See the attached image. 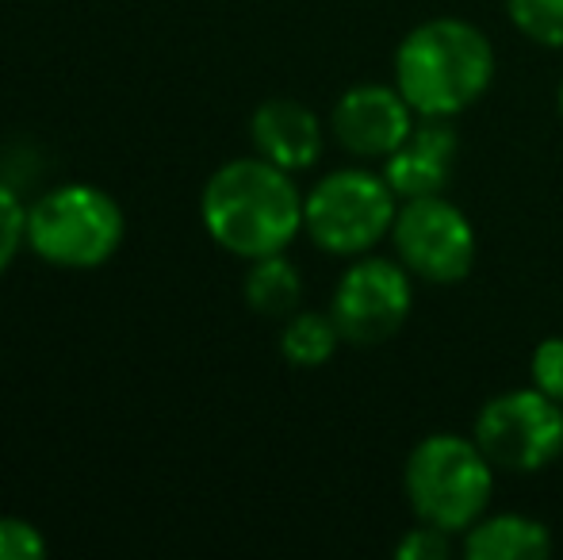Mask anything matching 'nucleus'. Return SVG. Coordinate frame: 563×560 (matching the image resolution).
<instances>
[{
  "instance_id": "obj_7",
  "label": "nucleus",
  "mask_w": 563,
  "mask_h": 560,
  "mask_svg": "<svg viewBox=\"0 0 563 560\" xmlns=\"http://www.w3.org/2000/svg\"><path fill=\"white\" fill-rule=\"evenodd\" d=\"M395 257L410 270V277L426 284H456L475 265V227L464 211L441 193L415 196L399 204L391 223Z\"/></svg>"
},
{
  "instance_id": "obj_6",
  "label": "nucleus",
  "mask_w": 563,
  "mask_h": 560,
  "mask_svg": "<svg viewBox=\"0 0 563 560\" xmlns=\"http://www.w3.org/2000/svg\"><path fill=\"white\" fill-rule=\"evenodd\" d=\"M472 438L495 469L514 476L541 472L563 453V404L541 388L503 392L479 407Z\"/></svg>"
},
{
  "instance_id": "obj_16",
  "label": "nucleus",
  "mask_w": 563,
  "mask_h": 560,
  "mask_svg": "<svg viewBox=\"0 0 563 560\" xmlns=\"http://www.w3.org/2000/svg\"><path fill=\"white\" fill-rule=\"evenodd\" d=\"M23 242H27V208H23L20 193L0 180V277L15 262Z\"/></svg>"
},
{
  "instance_id": "obj_13",
  "label": "nucleus",
  "mask_w": 563,
  "mask_h": 560,
  "mask_svg": "<svg viewBox=\"0 0 563 560\" xmlns=\"http://www.w3.org/2000/svg\"><path fill=\"white\" fill-rule=\"evenodd\" d=\"M245 304L265 319H288L299 311L303 299V277H299L296 262H288L284 254H268L250 262L245 273Z\"/></svg>"
},
{
  "instance_id": "obj_12",
  "label": "nucleus",
  "mask_w": 563,
  "mask_h": 560,
  "mask_svg": "<svg viewBox=\"0 0 563 560\" xmlns=\"http://www.w3.org/2000/svg\"><path fill=\"white\" fill-rule=\"evenodd\" d=\"M552 553V534L529 515H483L464 530L467 560H544Z\"/></svg>"
},
{
  "instance_id": "obj_17",
  "label": "nucleus",
  "mask_w": 563,
  "mask_h": 560,
  "mask_svg": "<svg viewBox=\"0 0 563 560\" xmlns=\"http://www.w3.org/2000/svg\"><path fill=\"white\" fill-rule=\"evenodd\" d=\"M529 376H533V388H541L549 399L563 404V334L544 338L541 345L529 358Z\"/></svg>"
},
{
  "instance_id": "obj_18",
  "label": "nucleus",
  "mask_w": 563,
  "mask_h": 560,
  "mask_svg": "<svg viewBox=\"0 0 563 560\" xmlns=\"http://www.w3.org/2000/svg\"><path fill=\"white\" fill-rule=\"evenodd\" d=\"M46 553V538L27 518L0 515V560H38Z\"/></svg>"
},
{
  "instance_id": "obj_11",
  "label": "nucleus",
  "mask_w": 563,
  "mask_h": 560,
  "mask_svg": "<svg viewBox=\"0 0 563 560\" xmlns=\"http://www.w3.org/2000/svg\"><path fill=\"white\" fill-rule=\"evenodd\" d=\"M250 139L261 157L288 173L311 169L322 154V120L307 105L288 97H273L253 112Z\"/></svg>"
},
{
  "instance_id": "obj_14",
  "label": "nucleus",
  "mask_w": 563,
  "mask_h": 560,
  "mask_svg": "<svg viewBox=\"0 0 563 560\" xmlns=\"http://www.w3.org/2000/svg\"><path fill=\"white\" fill-rule=\"evenodd\" d=\"M338 342H345L330 311H296L284 319L280 353L299 369H319L334 358Z\"/></svg>"
},
{
  "instance_id": "obj_19",
  "label": "nucleus",
  "mask_w": 563,
  "mask_h": 560,
  "mask_svg": "<svg viewBox=\"0 0 563 560\" xmlns=\"http://www.w3.org/2000/svg\"><path fill=\"white\" fill-rule=\"evenodd\" d=\"M449 538L452 534L438 530V526L418 523L410 534H402V541L395 546L399 560H445L449 557Z\"/></svg>"
},
{
  "instance_id": "obj_15",
  "label": "nucleus",
  "mask_w": 563,
  "mask_h": 560,
  "mask_svg": "<svg viewBox=\"0 0 563 560\" xmlns=\"http://www.w3.org/2000/svg\"><path fill=\"white\" fill-rule=\"evenodd\" d=\"M506 12L537 46L563 51V0H506Z\"/></svg>"
},
{
  "instance_id": "obj_5",
  "label": "nucleus",
  "mask_w": 563,
  "mask_h": 560,
  "mask_svg": "<svg viewBox=\"0 0 563 560\" xmlns=\"http://www.w3.org/2000/svg\"><path fill=\"white\" fill-rule=\"evenodd\" d=\"M399 216V196L384 173L345 165L334 169L303 196V231L322 254L361 257L372 254L391 234Z\"/></svg>"
},
{
  "instance_id": "obj_3",
  "label": "nucleus",
  "mask_w": 563,
  "mask_h": 560,
  "mask_svg": "<svg viewBox=\"0 0 563 560\" xmlns=\"http://www.w3.org/2000/svg\"><path fill=\"white\" fill-rule=\"evenodd\" d=\"M402 492L418 523L445 534H464L487 515L495 495V464L487 461L475 438L464 433H430L407 457Z\"/></svg>"
},
{
  "instance_id": "obj_8",
  "label": "nucleus",
  "mask_w": 563,
  "mask_h": 560,
  "mask_svg": "<svg viewBox=\"0 0 563 560\" xmlns=\"http://www.w3.org/2000/svg\"><path fill=\"white\" fill-rule=\"evenodd\" d=\"M410 307H415L410 270L399 257L391 262V257L372 254L353 257L330 299V315L349 345H379L395 338Z\"/></svg>"
},
{
  "instance_id": "obj_4",
  "label": "nucleus",
  "mask_w": 563,
  "mask_h": 560,
  "mask_svg": "<svg viewBox=\"0 0 563 560\" xmlns=\"http://www.w3.org/2000/svg\"><path fill=\"white\" fill-rule=\"evenodd\" d=\"M126 219L115 196L97 185H58L27 208V246L58 270H97L123 246Z\"/></svg>"
},
{
  "instance_id": "obj_9",
  "label": "nucleus",
  "mask_w": 563,
  "mask_h": 560,
  "mask_svg": "<svg viewBox=\"0 0 563 560\" xmlns=\"http://www.w3.org/2000/svg\"><path fill=\"white\" fill-rule=\"evenodd\" d=\"M415 116L418 112L395 85L368 81L341 92L330 112V131H334L338 146L353 157H387L415 131Z\"/></svg>"
},
{
  "instance_id": "obj_1",
  "label": "nucleus",
  "mask_w": 563,
  "mask_h": 560,
  "mask_svg": "<svg viewBox=\"0 0 563 560\" xmlns=\"http://www.w3.org/2000/svg\"><path fill=\"white\" fill-rule=\"evenodd\" d=\"M200 219L216 246L242 262L284 254L303 231V196L288 169L268 157H234L208 177Z\"/></svg>"
},
{
  "instance_id": "obj_10",
  "label": "nucleus",
  "mask_w": 563,
  "mask_h": 560,
  "mask_svg": "<svg viewBox=\"0 0 563 560\" xmlns=\"http://www.w3.org/2000/svg\"><path fill=\"white\" fill-rule=\"evenodd\" d=\"M460 154V135L449 120H433L422 116V123H415L399 150L384 157V177L395 188L399 200H415V196H433L445 193L452 180Z\"/></svg>"
},
{
  "instance_id": "obj_2",
  "label": "nucleus",
  "mask_w": 563,
  "mask_h": 560,
  "mask_svg": "<svg viewBox=\"0 0 563 560\" xmlns=\"http://www.w3.org/2000/svg\"><path fill=\"white\" fill-rule=\"evenodd\" d=\"M495 81V46L475 23L456 15L418 23L395 51V89L433 120H452L472 108Z\"/></svg>"
},
{
  "instance_id": "obj_20",
  "label": "nucleus",
  "mask_w": 563,
  "mask_h": 560,
  "mask_svg": "<svg viewBox=\"0 0 563 560\" xmlns=\"http://www.w3.org/2000/svg\"><path fill=\"white\" fill-rule=\"evenodd\" d=\"M556 100H560V120H563V81H560V97Z\"/></svg>"
}]
</instances>
